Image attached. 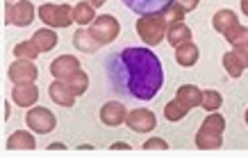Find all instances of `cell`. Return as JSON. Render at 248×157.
<instances>
[{"mask_svg": "<svg viewBox=\"0 0 248 157\" xmlns=\"http://www.w3.org/2000/svg\"><path fill=\"white\" fill-rule=\"evenodd\" d=\"M89 34L93 39H96L98 44H112L114 39H116V34H119V23H116V18L114 16H98L96 21L91 23V30Z\"/></svg>", "mask_w": 248, "mask_h": 157, "instance_id": "5b68a950", "label": "cell"}, {"mask_svg": "<svg viewBox=\"0 0 248 157\" xmlns=\"http://www.w3.org/2000/svg\"><path fill=\"white\" fill-rule=\"evenodd\" d=\"M221 103H223V98H221V94L218 91H214V89H210V91H203V100H201V105H203L205 110H218L221 107Z\"/></svg>", "mask_w": 248, "mask_h": 157, "instance_id": "484cf974", "label": "cell"}, {"mask_svg": "<svg viewBox=\"0 0 248 157\" xmlns=\"http://www.w3.org/2000/svg\"><path fill=\"white\" fill-rule=\"evenodd\" d=\"M226 121L221 119L218 114H210L203 123V130L196 137L198 148H218L221 146V132H223Z\"/></svg>", "mask_w": 248, "mask_h": 157, "instance_id": "3957f363", "label": "cell"}, {"mask_svg": "<svg viewBox=\"0 0 248 157\" xmlns=\"http://www.w3.org/2000/svg\"><path fill=\"white\" fill-rule=\"evenodd\" d=\"M166 37H169V44L171 46H182L189 41L191 30H189L182 21H173L171 25H169V34H166Z\"/></svg>", "mask_w": 248, "mask_h": 157, "instance_id": "9a60e30c", "label": "cell"}, {"mask_svg": "<svg viewBox=\"0 0 248 157\" xmlns=\"http://www.w3.org/2000/svg\"><path fill=\"white\" fill-rule=\"evenodd\" d=\"M76 71H80V62H78V57H71V55L57 57V60L50 64V73H53L57 80H66L68 75H73Z\"/></svg>", "mask_w": 248, "mask_h": 157, "instance_id": "7c38bea8", "label": "cell"}, {"mask_svg": "<svg viewBox=\"0 0 248 157\" xmlns=\"http://www.w3.org/2000/svg\"><path fill=\"white\" fill-rule=\"evenodd\" d=\"M34 44H37V48L41 52L44 50H50V48H55L57 46V34H55L53 30H48V28H44V30H39L37 34H34V39H32Z\"/></svg>", "mask_w": 248, "mask_h": 157, "instance_id": "d6986e66", "label": "cell"}, {"mask_svg": "<svg viewBox=\"0 0 248 157\" xmlns=\"http://www.w3.org/2000/svg\"><path fill=\"white\" fill-rule=\"evenodd\" d=\"M241 12L248 16V0H241Z\"/></svg>", "mask_w": 248, "mask_h": 157, "instance_id": "836d02e7", "label": "cell"}, {"mask_svg": "<svg viewBox=\"0 0 248 157\" xmlns=\"http://www.w3.org/2000/svg\"><path fill=\"white\" fill-rule=\"evenodd\" d=\"M39 16H41V21L55 25V28H68L73 23V12L68 5H41Z\"/></svg>", "mask_w": 248, "mask_h": 157, "instance_id": "8992f818", "label": "cell"}, {"mask_svg": "<svg viewBox=\"0 0 248 157\" xmlns=\"http://www.w3.org/2000/svg\"><path fill=\"white\" fill-rule=\"evenodd\" d=\"M107 0H91L89 5H93V7H100V5H105Z\"/></svg>", "mask_w": 248, "mask_h": 157, "instance_id": "1f68e13d", "label": "cell"}, {"mask_svg": "<svg viewBox=\"0 0 248 157\" xmlns=\"http://www.w3.org/2000/svg\"><path fill=\"white\" fill-rule=\"evenodd\" d=\"M39 48H37V44L34 41H23V44H18L14 48V55L18 57V60H34L39 55Z\"/></svg>", "mask_w": 248, "mask_h": 157, "instance_id": "cb8c5ba5", "label": "cell"}, {"mask_svg": "<svg viewBox=\"0 0 248 157\" xmlns=\"http://www.w3.org/2000/svg\"><path fill=\"white\" fill-rule=\"evenodd\" d=\"M105 75L109 89L125 103H148L164 84L162 62L151 48L128 46L107 55Z\"/></svg>", "mask_w": 248, "mask_h": 157, "instance_id": "6da1fadb", "label": "cell"}, {"mask_svg": "<svg viewBox=\"0 0 248 157\" xmlns=\"http://www.w3.org/2000/svg\"><path fill=\"white\" fill-rule=\"evenodd\" d=\"M143 148H146V150H155V148L166 150V148H169V143H166L164 139H148V141L143 143Z\"/></svg>", "mask_w": 248, "mask_h": 157, "instance_id": "f1b7e54d", "label": "cell"}, {"mask_svg": "<svg viewBox=\"0 0 248 157\" xmlns=\"http://www.w3.org/2000/svg\"><path fill=\"white\" fill-rule=\"evenodd\" d=\"M37 66L32 64V60H18L9 66V78L14 80L16 84H30L37 80Z\"/></svg>", "mask_w": 248, "mask_h": 157, "instance_id": "9c48e42d", "label": "cell"}, {"mask_svg": "<svg viewBox=\"0 0 248 157\" xmlns=\"http://www.w3.org/2000/svg\"><path fill=\"white\" fill-rule=\"evenodd\" d=\"M246 123H248V110H246Z\"/></svg>", "mask_w": 248, "mask_h": 157, "instance_id": "e575fe53", "label": "cell"}, {"mask_svg": "<svg viewBox=\"0 0 248 157\" xmlns=\"http://www.w3.org/2000/svg\"><path fill=\"white\" fill-rule=\"evenodd\" d=\"M130 12H135L139 16H151V14H162L173 0H121Z\"/></svg>", "mask_w": 248, "mask_h": 157, "instance_id": "52a82bcc", "label": "cell"}, {"mask_svg": "<svg viewBox=\"0 0 248 157\" xmlns=\"http://www.w3.org/2000/svg\"><path fill=\"white\" fill-rule=\"evenodd\" d=\"M112 150H130V146L125 141H116V143H112Z\"/></svg>", "mask_w": 248, "mask_h": 157, "instance_id": "4dcf8cb0", "label": "cell"}, {"mask_svg": "<svg viewBox=\"0 0 248 157\" xmlns=\"http://www.w3.org/2000/svg\"><path fill=\"white\" fill-rule=\"evenodd\" d=\"M228 23H230V25L237 23V18H234L232 12H230V9H221V12H217V16H214V28H217L218 32H223V34H226Z\"/></svg>", "mask_w": 248, "mask_h": 157, "instance_id": "d4e9b609", "label": "cell"}, {"mask_svg": "<svg viewBox=\"0 0 248 157\" xmlns=\"http://www.w3.org/2000/svg\"><path fill=\"white\" fill-rule=\"evenodd\" d=\"M178 5H180L185 12H189V9H196V5H198V0H175Z\"/></svg>", "mask_w": 248, "mask_h": 157, "instance_id": "f546056e", "label": "cell"}, {"mask_svg": "<svg viewBox=\"0 0 248 157\" xmlns=\"http://www.w3.org/2000/svg\"><path fill=\"white\" fill-rule=\"evenodd\" d=\"M223 66H226V71L232 75V78H239L241 71H244V62L239 60L237 52H228L226 57H223Z\"/></svg>", "mask_w": 248, "mask_h": 157, "instance_id": "603a6c76", "label": "cell"}, {"mask_svg": "<svg viewBox=\"0 0 248 157\" xmlns=\"http://www.w3.org/2000/svg\"><path fill=\"white\" fill-rule=\"evenodd\" d=\"M25 123L30 126V130H34L37 135H48V132H53L55 126H57V119H55V114L50 110H46V107H34L30 112L25 114Z\"/></svg>", "mask_w": 248, "mask_h": 157, "instance_id": "277c9868", "label": "cell"}, {"mask_svg": "<svg viewBox=\"0 0 248 157\" xmlns=\"http://www.w3.org/2000/svg\"><path fill=\"white\" fill-rule=\"evenodd\" d=\"M48 91H50V98L62 107H73V103H76V94L68 89V84L62 82V80H55Z\"/></svg>", "mask_w": 248, "mask_h": 157, "instance_id": "4fadbf2b", "label": "cell"}, {"mask_svg": "<svg viewBox=\"0 0 248 157\" xmlns=\"http://www.w3.org/2000/svg\"><path fill=\"white\" fill-rule=\"evenodd\" d=\"M64 82L68 84V89L73 91L76 96H80V94H84L87 91V84H89V78H87V73H82V71H76L73 75H68Z\"/></svg>", "mask_w": 248, "mask_h": 157, "instance_id": "44dd1931", "label": "cell"}, {"mask_svg": "<svg viewBox=\"0 0 248 157\" xmlns=\"http://www.w3.org/2000/svg\"><path fill=\"white\" fill-rule=\"evenodd\" d=\"M187 114H189V107L182 103L180 98L171 100V103L164 107V116H166L169 121H180V119H185Z\"/></svg>", "mask_w": 248, "mask_h": 157, "instance_id": "ffe728a7", "label": "cell"}, {"mask_svg": "<svg viewBox=\"0 0 248 157\" xmlns=\"http://www.w3.org/2000/svg\"><path fill=\"white\" fill-rule=\"evenodd\" d=\"M234 46H237V55H239V60L244 62V66H248V37L239 39V41H234Z\"/></svg>", "mask_w": 248, "mask_h": 157, "instance_id": "83f0119b", "label": "cell"}, {"mask_svg": "<svg viewBox=\"0 0 248 157\" xmlns=\"http://www.w3.org/2000/svg\"><path fill=\"white\" fill-rule=\"evenodd\" d=\"M125 123H128L130 130L135 132H148L155 127V114L151 110H132V112L125 116Z\"/></svg>", "mask_w": 248, "mask_h": 157, "instance_id": "30bf717a", "label": "cell"}, {"mask_svg": "<svg viewBox=\"0 0 248 157\" xmlns=\"http://www.w3.org/2000/svg\"><path fill=\"white\" fill-rule=\"evenodd\" d=\"M48 148H50V150H62V148H66V146H62V143H50Z\"/></svg>", "mask_w": 248, "mask_h": 157, "instance_id": "d6a6232c", "label": "cell"}, {"mask_svg": "<svg viewBox=\"0 0 248 157\" xmlns=\"http://www.w3.org/2000/svg\"><path fill=\"white\" fill-rule=\"evenodd\" d=\"M39 98V89L34 84H18L14 89V103L21 107H30L32 103H37Z\"/></svg>", "mask_w": 248, "mask_h": 157, "instance_id": "5bb4252c", "label": "cell"}, {"mask_svg": "<svg viewBox=\"0 0 248 157\" xmlns=\"http://www.w3.org/2000/svg\"><path fill=\"white\" fill-rule=\"evenodd\" d=\"M125 107L119 103V100H109V103L103 105V110H100V121L105 123V126L114 127V126H121L123 121H125Z\"/></svg>", "mask_w": 248, "mask_h": 157, "instance_id": "8fae6325", "label": "cell"}, {"mask_svg": "<svg viewBox=\"0 0 248 157\" xmlns=\"http://www.w3.org/2000/svg\"><path fill=\"white\" fill-rule=\"evenodd\" d=\"M34 146H37V143H34V137H32L30 132H25V130L14 132L7 141V148H12V150H32Z\"/></svg>", "mask_w": 248, "mask_h": 157, "instance_id": "e0dca14e", "label": "cell"}, {"mask_svg": "<svg viewBox=\"0 0 248 157\" xmlns=\"http://www.w3.org/2000/svg\"><path fill=\"white\" fill-rule=\"evenodd\" d=\"M73 21L80 23V25H89V23H93L96 21V16H93V5H87V2L76 5V9H73Z\"/></svg>", "mask_w": 248, "mask_h": 157, "instance_id": "7402d4cb", "label": "cell"}, {"mask_svg": "<svg viewBox=\"0 0 248 157\" xmlns=\"http://www.w3.org/2000/svg\"><path fill=\"white\" fill-rule=\"evenodd\" d=\"M175 62H178L180 66H194L196 62H198V48H196V44L187 41V44L178 46V52H175Z\"/></svg>", "mask_w": 248, "mask_h": 157, "instance_id": "2e32d148", "label": "cell"}, {"mask_svg": "<svg viewBox=\"0 0 248 157\" xmlns=\"http://www.w3.org/2000/svg\"><path fill=\"white\" fill-rule=\"evenodd\" d=\"M178 98H180L182 103L191 110L194 105H201V100H203V91L198 89V87H194V84H185V87L178 89Z\"/></svg>", "mask_w": 248, "mask_h": 157, "instance_id": "ac0fdd59", "label": "cell"}, {"mask_svg": "<svg viewBox=\"0 0 248 157\" xmlns=\"http://www.w3.org/2000/svg\"><path fill=\"white\" fill-rule=\"evenodd\" d=\"M89 32L84 30H78L76 32V48H80V50H96L98 46L96 44H89Z\"/></svg>", "mask_w": 248, "mask_h": 157, "instance_id": "4316f807", "label": "cell"}, {"mask_svg": "<svg viewBox=\"0 0 248 157\" xmlns=\"http://www.w3.org/2000/svg\"><path fill=\"white\" fill-rule=\"evenodd\" d=\"M166 30V16L164 14H151V16H143L137 23V32L139 37L146 41L148 46H157L164 37Z\"/></svg>", "mask_w": 248, "mask_h": 157, "instance_id": "7a4b0ae2", "label": "cell"}, {"mask_svg": "<svg viewBox=\"0 0 248 157\" xmlns=\"http://www.w3.org/2000/svg\"><path fill=\"white\" fill-rule=\"evenodd\" d=\"M34 21V7H32L28 0H21V2H9L7 5V23H14V25H30Z\"/></svg>", "mask_w": 248, "mask_h": 157, "instance_id": "ba28073f", "label": "cell"}]
</instances>
